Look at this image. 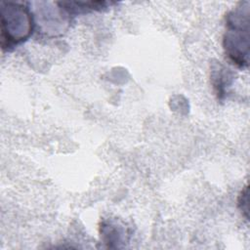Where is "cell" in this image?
Segmentation results:
<instances>
[{
    "mask_svg": "<svg viewBox=\"0 0 250 250\" xmlns=\"http://www.w3.org/2000/svg\"><path fill=\"white\" fill-rule=\"evenodd\" d=\"M229 59L237 66L248 65L249 57V2H241L226 17L223 41Z\"/></svg>",
    "mask_w": 250,
    "mask_h": 250,
    "instance_id": "cell-1",
    "label": "cell"
},
{
    "mask_svg": "<svg viewBox=\"0 0 250 250\" xmlns=\"http://www.w3.org/2000/svg\"><path fill=\"white\" fill-rule=\"evenodd\" d=\"M0 39L3 50L25 41L33 30L32 15L28 8L18 3L0 4Z\"/></svg>",
    "mask_w": 250,
    "mask_h": 250,
    "instance_id": "cell-2",
    "label": "cell"
},
{
    "mask_svg": "<svg viewBox=\"0 0 250 250\" xmlns=\"http://www.w3.org/2000/svg\"><path fill=\"white\" fill-rule=\"evenodd\" d=\"M249 188H248V186H246L241 193L239 194V197H238V207L240 208L241 212L244 214L245 218L248 219V210H249V192H248Z\"/></svg>",
    "mask_w": 250,
    "mask_h": 250,
    "instance_id": "cell-3",
    "label": "cell"
}]
</instances>
